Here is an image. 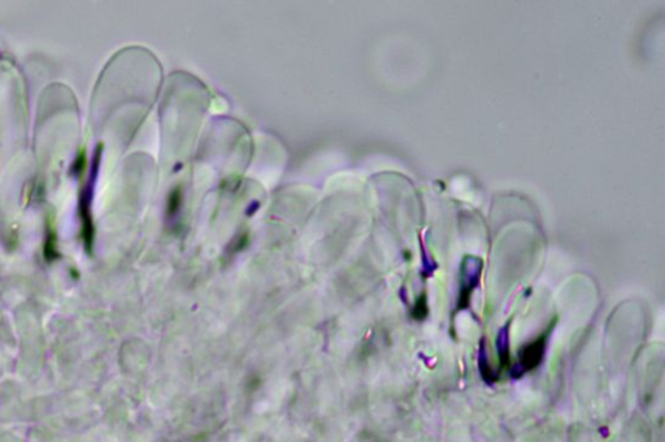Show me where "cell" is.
Instances as JSON below:
<instances>
[{"instance_id": "3957f363", "label": "cell", "mask_w": 665, "mask_h": 442, "mask_svg": "<svg viewBox=\"0 0 665 442\" xmlns=\"http://www.w3.org/2000/svg\"><path fill=\"white\" fill-rule=\"evenodd\" d=\"M508 332H509V323L505 324L503 328L498 332L496 337V349H498V356H499V363L500 368L498 369L499 375L500 372L509 365V349H508Z\"/></svg>"}, {"instance_id": "6da1fadb", "label": "cell", "mask_w": 665, "mask_h": 442, "mask_svg": "<svg viewBox=\"0 0 665 442\" xmlns=\"http://www.w3.org/2000/svg\"><path fill=\"white\" fill-rule=\"evenodd\" d=\"M555 323H556V319H554L552 323H550L546 328V331L538 335L534 341L527 342L518 349V354H517L518 362L511 368L512 378H521L526 372H532L536 369L542 363L547 349L548 338L555 326Z\"/></svg>"}, {"instance_id": "7a4b0ae2", "label": "cell", "mask_w": 665, "mask_h": 442, "mask_svg": "<svg viewBox=\"0 0 665 442\" xmlns=\"http://www.w3.org/2000/svg\"><path fill=\"white\" fill-rule=\"evenodd\" d=\"M481 270V260L477 258H467L462 264V284L460 295L458 301V310H464L469 306L471 295L478 284Z\"/></svg>"}, {"instance_id": "5b68a950", "label": "cell", "mask_w": 665, "mask_h": 442, "mask_svg": "<svg viewBox=\"0 0 665 442\" xmlns=\"http://www.w3.org/2000/svg\"><path fill=\"white\" fill-rule=\"evenodd\" d=\"M428 315V306H427V298L425 295H421L419 301L415 304V310L412 311V316L416 320H424Z\"/></svg>"}, {"instance_id": "277c9868", "label": "cell", "mask_w": 665, "mask_h": 442, "mask_svg": "<svg viewBox=\"0 0 665 442\" xmlns=\"http://www.w3.org/2000/svg\"><path fill=\"white\" fill-rule=\"evenodd\" d=\"M478 369H480L481 378H483V381H485L486 384H490V385H491V384H494V383L499 378V376L496 375V372L490 367L489 360H487L485 340L481 341V345H480V349H478Z\"/></svg>"}]
</instances>
